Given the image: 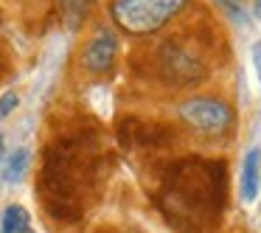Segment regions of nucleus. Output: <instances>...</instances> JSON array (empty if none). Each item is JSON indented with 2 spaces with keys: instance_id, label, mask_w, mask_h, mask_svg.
<instances>
[{
  "instance_id": "0eeeda50",
  "label": "nucleus",
  "mask_w": 261,
  "mask_h": 233,
  "mask_svg": "<svg viewBox=\"0 0 261 233\" xmlns=\"http://www.w3.org/2000/svg\"><path fill=\"white\" fill-rule=\"evenodd\" d=\"M258 183H261V149L253 146L244 154V163H242V199L244 202H253L255 199Z\"/></svg>"
},
{
  "instance_id": "9b49d317",
  "label": "nucleus",
  "mask_w": 261,
  "mask_h": 233,
  "mask_svg": "<svg viewBox=\"0 0 261 233\" xmlns=\"http://www.w3.org/2000/svg\"><path fill=\"white\" fill-rule=\"evenodd\" d=\"M17 101H20L17 93H6V96L0 98V118H6V115L12 113L14 107H17Z\"/></svg>"
},
{
  "instance_id": "f8f14e48",
  "label": "nucleus",
  "mask_w": 261,
  "mask_h": 233,
  "mask_svg": "<svg viewBox=\"0 0 261 233\" xmlns=\"http://www.w3.org/2000/svg\"><path fill=\"white\" fill-rule=\"evenodd\" d=\"M255 14L261 17V0H255Z\"/></svg>"
},
{
  "instance_id": "1a4fd4ad",
  "label": "nucleus",
  "mask_w": 261,
  "mask_h": 233,
  "mask_svg": "<svg viewBox=\"0 0 261 233\" xmlns=\"http://www.w3.org/2000/svg\"><path fill=\"white\" fill-rule=\"evenodd\" d=\"M25 169H29V149H17V152L9 158V163H6V180L17 183L20 177L25 174Z\"/></svg>"
},
{
  "instance_id": "f03ea898",
  "label": "nucleus",
  "mask_w": 261,
  "mask_h": 233,
  "mask_svg": "<svg viewBox=\"0 0 261 233\" xmlns=\"http://www.w3.org/2000/svg\"><path fill=\"white\" fill-rule=\"evenodd\" d=\"M96 174V152L85 135H68L45 149L40 194L45 211L59 222L82 216V183Z\"/></svg>"
},
{
  "instance_id": "6e6552de",
  "label": "nucleus",
  "mask_w": 261,
  "mask_h": 233,
  "mask_svg": "<svg viewBox=\"0 0 261 233\" xmlns=\"http://www.w3.org/2000/svg\"><path fill=\"white\" fill-rule=\"evenodd\" d=\"M29 211L23 205H9L3 214V233H29Z\"/></svg>"
},
{
  "instance_id": "f257e3e1",
  "label": "nucleus",
  "mask_w": 261,
  "mask_h": 233,
  "mask_svg": "<svg viewBox=\"0 0 261 233\" xmlns=\"http://www.w3.org/2000/svg\"><path fill=\"white\" fill-rule=\"evenodd\" d=\"M158 205L177 230L197 233L216 225L225 205V163L202 158L177 160L163 180Z\"/></svg>"
},
{
  "instance_id": "20e7f679",
  "label": "nucleus",
  "mask_w": 261,
  "mask_h": 233,
  "mask_svg": "<svg viewBox=\"0 0 261 233\" xmlns=\"http://www.w3.org/2000/svg\"><path fill=\"white\" fill-rule=\"evenodd\" d=\"M158 70L163 76V82L174 87H191L197 82H202L205 68L197 57H194L188 48L177 45V42H163L160 48V57H158Z\"/></svg>"
},
{
  "instance_id": "4468645a",
  "label": "nucleus",
  "mask_w": 261,
  "mask_h": 233,
  "mask_svg": "<svg viewBox=\"0 0 261 233\" xmlns=\"http://www.w3.org/2000/svg\"><path fill=\"white\" fill-rule=\"evenodd\" d=\"M0 152H3V138H0Z\"/></svg>"
},
{
  "instance_id": "9d476101",
  "label": "nucleus",
  "mask_w": 261,
  "mask_h": 233,
  "mask_svg": "<svg viewBox=\"0 0 261 233\" xmlns=\"http://www.w3.org/2000/svg\"><path fill=\"white\" fill-rule=\"evenodd\" d=\"M59 9H62L65 20H68L70 25H79V20L87 14V9H90V0H59Z\"/></svg>"
},
{
  "instance_id": "ddd939ff",
  "label": "nucleus",
  "mask_w": 261,
  "mask_h": 233,
  "mask_svg": "<svg viewBox=\"0 0 261 233\" xmlns=\"http://www.w3.org/2000/svg\"><path fill=\"white\" fill-rule=\"evenodd\" d=\"M222 3H225V6H233V3H236V0H222Z\"/></svg>"
},
{
  "instance_id": "423d86ee",
  "label": "nucleus",
  "mask_w": 261,
  "mask_h": 233,
  "mask_svg": "<svg viewBox=\"0 0 261 233\" xmlns=\"http://www.w3.org/2000/svg\"><path fill=\"white\" fill-rule=\"evenodd\" d=\"M115 54H118V40H115L110 31H104V34L93 37V40L87 42L82 62H85V68L90 70V73H107L115 62Z\"/></svg>"
},
{
  "instance_id": "7ed1b4c3",
  "label": "nucleus",
  "mask_w": 261,
  "mask_h": 233,
  "mask_svg": "<svg viewBox=\"0 0 261 233\" xmlns=\"http://www.w3.org/2000/svg\"><path fill=\"white\" fill-rule=\"evenodd\" d=\"M188 0H113V20L129 34H152L186 9Z\"/></svg>"
},
{
  "instance_id": "39448f33",
  "label": "nucleus",
  "mask_w": 261,
  "mask_h": 233,
  "mask_svg": "<svg viewBox=\"0 0 261 233\" xmlns=\"http://www.w3.org/2000/svg\"><path fill=\"white\" fill-rule=\"evenodd\" d=\"M180 118L191 130L202 132V135H222L233 124V113L227 104L216 101V98H202V96L188 98L180 107Z\"/></svg>"
}]
</instances>
